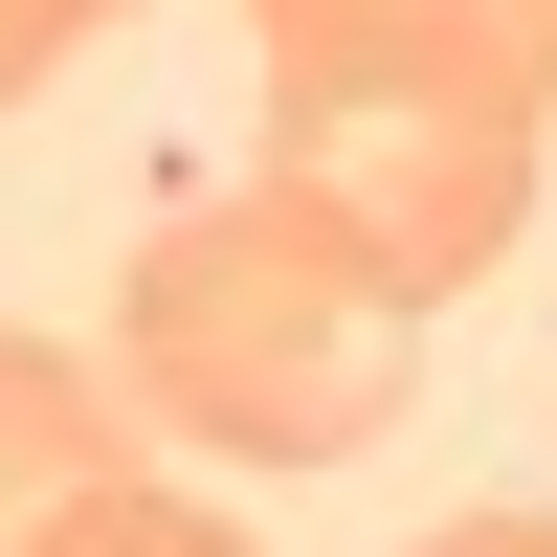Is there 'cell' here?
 I'll return each instance as SVG.
<instances>
[{"label":"cell","instance_id":"277c9868","mask_svg":"<svg viewBox=\"0 0 557 557\" xmlns=\"http://www.w3.org/2000/svg\"><path fill=\"white\" fill-rule=\"evenodd\" d=\"M89 491H134V401L67 335H0V557H45Z\"/></svg>","mask_w":557,"mask_h":557},{"label":"cell","instance_id":"52a82bcc","mask_svg":"<svg viewBox=\"0 0 557 557\" xmlns=\"http://www.w3.org/2000/svg\"><path fill=\"white\" fill-rule=\"evenodd\" d=\"M424 557H557V513H446Z\"/></svg>","mask_w":557,"mask_h":557},{"label":"cell","instance_id":"5b68a950","mask_svg":"<svg viewBox=\"0 0 557 557\" xmlns=\"http://www.w3.org/2000/svg\"><path fill=\"white\" fill-rule=\"evenodd\" d=\"M45 557H268V535H246V513H201V491H157V469H134V491H89V513L45 535Z\"/></svg>","mask_w":557,"mask_h":557},{"label":"cell","instance_id":"8992f818","mask_svg":"<svg viewBox=\"0 0 557 557\" xmlns=\"http://www.w3.org/2000/svg\"><path fill=\"white\" fill-rule=\"evenodd\" d=\"M89 23H134V0H0V112H23V89H45V67H67V45H89Z\"/></svg>","mask_w":557,"mask_h":557},{"label":"cell","instance_id":"7a4b0ae2","mask_svg":"<svg viewBox=\"0 0 557 557\" xmlns=\"http://www.w3.org/2000/svg\"><path fill=\"white\" fill-rule=\"evenodd\" d=\"M246 178L312 201L401 312H446V290H491V246L535 201V112H491V89H268Z\"/></svg>","mask_w":557,"mask_h":557},{"label":"cell","instance_id":"6da1fadb","mask_svg":"<svg viewBox=\"0 0 557 557\" xmlns=\"http://www.w3.org/2000/svg\"><path fill=\"white\" fill-rule=\"evenodd\" d=\"M112 380H134V424H178L201 469H357V446L401 424V380H424V312H401L312 201L201 178V201H157L134 268H112Z\"/></svg>","mask_w":557,"mask_h":557},{"label":"cell","instance_id":"3957f363","mask_svg":"<svg viewBox=\"0 0 557 557\" xmlns=\"http://www.w3.org/2000/svg\"><path fill=\"white\" fill-rule=\"evenodd\" d=\"M268 89H491L557 112V0H246Z\"/></svg>","mask_w":557,"mask_h":557}]
</instances>
